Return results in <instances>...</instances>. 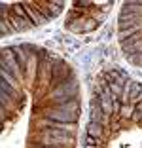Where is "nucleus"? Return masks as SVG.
I'll use <instances>...</instances> for the list:
<instances>
[{
    "label": "nucleus",
    "mask_w": 142,
    "mask_h": 148,
    "mask_svg": "<svg viewBox=\"0 0 142 148\" xmlns=\"http://www.w3.org/2000/svg\"><path fill=\"white\" fill-rule=\"evenodd\" d=\"M61 97H70V99L80 97V84H78L76 74H72L66 82H63L51 91V99H61Z\"/></svg>",
    "instance_id": "nucleus-1"
},
{
    "label": "nucleus",
    "mask_w": 142,
    "mask_h": 148,
    "mask_svg": "<svg viewBox=\"0 0 142 148\" xmlns=\"http://www.w3.org/2000/svg\"><path fill=\"white\" fill-rule=\"evenodd\" d=\"M134 114V106L131 105H121V110H119V118H125V120H127V118H131Z\"/></svg>",
    "instance_id": "nucleus-4"
},
{
    "label": "nucleus",
    "mask_w": 142,
    "mask_h": 148,
    "mask_svg": "<svg viewBox=\"0 0 142 148\" xmlns=\"http://www.w3.org/2000/svg\"><path fill=\"white\" fill-rule=\"evenodd\" d=\"M100 139L99 137H93V135H87L85 133V146H99Z\"/></svg>",
    "instance_id": "nucleus-5"
},
{
    "label": "nucleus",
    "mask_w": 142,
    "mask_h": 148,
    "mask_svg": "<svg viewBox=\"0 0 142 148\" xmlns=\"http://www.w3.org/2000/svg\"><path fill=\"white\" fill-rule=\"evenodd\" d=\"M42 120H53L61 123H78L80 112H66V110H57V108H47L42 112Z\"/></svg>",
    "instance_id": "nucleus-2"
},
{
    "label": "nucleus",
    "mask_w": 142,
    "mask_h": 148,
    "mask_svg": "<svg viewBox=\"0 0 142 148\" xmlns=\"http://www.w3.org/2000/svg\"><path fill=\"white\" fill-rule=\"evenodd\" d=\"M85 133L87 135H93V137H102L104 133V125H100V123H93V122H87L85 125Z\"/></svg>",
    "instance_id": "nucleus-3"
}]
</instances>
